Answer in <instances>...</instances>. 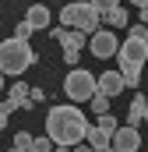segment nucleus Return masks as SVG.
Returning a JSON list of instances; mask_svg holds the SVG:
<instances>
[{
	"instance_id": "nucleus-1",
	"label": "nucleus",
	"mask_w": 148,
	"mask_h": 152,
	"mask_svg": "<svg viewBox=\"0 0 148 152\" xmlns=\"http://www.w3.org/2000/svg\"><path fill=\"white\" fill-rule=\"evenodd\" d=\"M85 134H88V120H85V113H81L74 103L53 106V110L46 113V138H49L53 145L74 149V145L85 142Z\"/></svg>"
},
{
	"instance_id": "nucleus-2",
	"label": "nucleus",
	"mask_w": 148,
	"mask_h": 152,
	"mask_svg": "<svg viewBox=\"0 0 148 152\" xmlns=\"http://www.w3.org/2000/svg\"><path fill=\"white\" fill-rule=\"evenodd\" d=\"M36 64V50L25 42V39H4L0 42V75H21V71H28Z\"/></svg>"
},
{
	"instance_id": "nucleus-3",
	"label": "nucleus",
	"mask_w": 148,
	"mask_h": 152,
	"mask_svg": "<svg viewBox=\"0 0 148 152\" xmlns=\"http://www.w3.org/2000/svg\"><path fill=\"white\" fill-rule=\"evenodd\" d=\"M116 60H120V71H141V64L148 60V28L145 25L131 28V36L116 50Z\"/></svg>"
},
{
	"instance_id": "nucleus-4",
	"label": "nucleus",
	"mask_w": 148,
	"mask_h": 152,
	"mask_svg": "<svg viewBox=\"0 0 148 152\" xmlns=\"http://www.w3.org/2000/svg\"><path fill=\"white\" fill-rule=\"evenodd\" d=\"M60 21H64V28H74V32H81V36H92V32H99L102 14H99L92 4L74 0V4H67V7L60 11Z\"/></svg>"
},
{
	"instance_id": "nucleus-5",
	"label": "nucleus",
	"mask_w": 148,
	"mask_h": 152,
	"mask_svg": "<svg viewBox=\"0 0 148 152\" xmlns=\"http://www.w3.org/2000/svg\"><path fill=\"white\" fill-rule=\"evenodd\" d=\"M95 92H99V88H95V75L85 71V67H74L71 75L64 78V96L71 99L74 106H78V103H92Z\"/></svg>"
},
{
	"instance_id": "nucleus-6",
	"label": "nucleus",
	"mask_w": 148,
	"mask_h": 152,
	"mask_svg": "<svg viewBox=\"0 0 148 152\" xmlns=\"http://www.w3.org/2000/svg\"><path fill=\"white\" fill-rule=\"evenodd\" d=\"M88 46H92V53H95L99 60H106V57H116L120 39L113 36L110 28H99V32H92V36H88Z\"/></svg>"
},
{
	"instance_id": "nucleus-7",
	"label": "nucleus",
	"mask_w": 148,
	"mask_h": 152,
	"mask_svg": "<svg viewBox=\"0 0 148 152\" xmlns=\"http://www.w3.org/2000/svg\"><path fill=\"white\" fill-rule=\"evenodd\" d=\"M110 145H113V152H138L141 149V131L131 127V124H120Z\"/></svg>"
},
{
	"instance_id": "nucleus-8",
	"label": "nucleus",
	"mask_w": 148,
	"mask_h": 152,
	"mask_svg": "<svg viewBox=\"0 0 148 152\" xmlns=\"http://www.w3.org/2000/svg\"><path fill=\"white\" fill-rule=\"evenodd\" d=\"M95 88H99V96L113 99V96H120V92H123L127 85H123L120 71H102V78H95Z\"/></svg>"
},
{
	"instance_id": "nucleus-9",
	"label": "nucleus",
	"mask_w": 148,
	"mask_h": 152,
	"mask_svg": "<svg viewBox=\"0 0 148 152\" xmlns=\"http://www.w3.org/2000/svg\"><path fill=\"white\" fill-rule=\"evenodd\" d=\"M25 25L39 32V28H49V11H46V4H32L28 11H25Z\"/></svg>"
},
{
	"instance_id": "nucleus-10",
	"label": "nucleus",
	"mask_w": 148,
	"mask_h": 152,
	"mask_svg": "<svg viewBox=\"0 0 148 152\" xmlns=\"http://www.w3.org/2000/svg\"><path fill=\"white\" fill-rule=\"evenodd\" d=\"M49 36L57 39L64 50H78V53H81V46H85V36H81V32H74V28H53Z\"/></svg>"
},
{
	"instance_id": "nucleus-11",
	"label": "nucleus",
	"mask_w": 148,
	"mask_h": 152,
	"mask_svg": "<svg viewBox=\"0 0 148 152\" xmlns=\"http://www.w3.org/2000/svg\"><path fill=\"white\" fill-rule=\"evenodd\" d=\"M7 96H11L7 103H11L14 110H32V99H28V85H25V81H14Z\"/></svg>"
},
{
	"instance_id": "nucleus-12",
	"label": "nucleus",
	"mask_w": 148,
	"mask_h": 152,
	"mask_svg": "<svg viewBox=\"0 0 148 152\" xmlns=\"http://www.w3.org/2000/svg\"><path fill=\"white\" fill-rule=\"evenodd\" d=\"M85 138H88V149H110V142H113V134L110 131H102V127H99V124H88V134H85Z\"/></svg>"
},
{
	"instance_id": "nucleus-13",
	"label": "nucleus",
	"mask_w": 148,
	"mask_h": 152,
	"mask_svg": "<svg viewBox=\"0 0 148 152\" xmlns=\"http://www.w3.org/2000/svg\"><path fill=\"white\" fill-rule=\"evenodd\" d=\"M145 110H148V99H145V96H131V110H127V120H131V127L145 120Z\"/></svg>"
},
{
	"instance_id": "nucleus-14",
	"label": "nucleus",
	"mask_w": 148,
	"mask_h": 152,
	"mask_svg": "<svg viewBox=\"0 0 148 152\" xmlns=\"http://www.w3.org/2000/svg\"><path fill=\"white\" fill-rule=\"evenodd\" d=\"M14 152H32V134L28 131H18L14 134Z\"/></svg>"
},
{
	"instance_id": "nucleus-15",
	"label": "nucleus",
	"mask_w": 148,
	"mask_h": 152,
	"mask_svg": "<svg viewBox=\"0 0 148 152\" xmlns=\"http://www.w3.org/2000/svg\"><path fill=\"white\" fill-rule=\"evenodd\" d=\"M92 110H95V113H99V117H106V113H110V99L95 92V96H92Z\"/></svg>"
},
{
	"instance_id": "nucleus-16",
	"label": "nucleus",
	"mask_w": 148,
	"mask_h": 152,
	"mask_svg": "<svg viewBox=\"0 0 148 152\" xmlns=\"http://www.w3.org/2000/svg\"><path fill=\"white\" fill-rule=\"evenodd\" d=\"M88 4H92L99 14H110V11H116V7H120V0H88Z\"/></svg>"
},
{
	"instance_id": "nucleus-17",
	"label": "nucleus",
	"mask_w": 148,
	"mask_h": 152,
	"mask_svg": "<svg viewBox=\"0 0 148 152\" xmlns=\"http://www.w3.org/2000/svg\"><path fill=\"white\" fill-rule=\"evenodd\" d=\"M106 21H110L113 28H123V25H127V11H120V7H116V11L106 14Z\"/></svg>"
},
{
	"instance_id": "nucleus-18",
	"label": "nucleus",
	"mask_w": 148,
	"mask_h": 152,
	"mask_svg": "<svg viewBox=\"0 0 148 152\" xmlns=\"http://www.w3.org/2000/svg\"><path fill=\"white\" fill-rule=\"evenodd\" d=\"M99 127H102V131H110V134H116V127H120V124H116V117H113V113H106V117H99Z\"/></svg>"
},
{
	"instance_id": "nucleus-19",
	"label": "nucleus",
	"mask_w": 148,
	"mask_h": 152,
	"mask_svg": "<svg viewBox=\"0 0 148 152\" xmlns=\"http://www.w3.org/2000/svg\"><path fill=\"white\" fill-rule=\"evenodd\" d=\"M32 152H57L49 138H32Z\"/></svg>"
},
{
	"instance_id": "nucleus-20",
	"label": "nucleus",
	"mask_w": 148,
	"mask_h": 152,
	"mask_svg": "<svg viewBox=\"0 0 148 152\" xmlns=\"http://www.w3.org/2000/svg\"><path fill=\"white\" fill-rule=\"evenodd\" d=\"M28 99H32V106L46 103V88H28Z\"/></svg>"
},
{
	"instance_id": "nucleus-21",
	"label": "nucleus",
	"mask_w": 148,
	"mask_h": 152,
	"mask_svg": "<svg viewBox=\"0 0 148 152\" xmlns=\"http://www.w3.org/2000/svg\"><path fill=\"white\" fill-rule=\"evenodd\" d=\"M64 64H67V67H78V50H64Z\"/></svg>"
},
{
	"instance_id": "nucleus-22",
	"label": "nucleus",
	"mask_w": 148,
	"mask_h": 152,
	"mask_svg": "<svg viewBox=\"0 0 148 152\" xmlns=\"http://www.w3.org/2000/svg\"><path fill=\"white\" fill-rule=\"evenodd\" d=\"M28 36H32V28H28V25H25V21H21V25H18V28H14V39H25V42H28Z\"/></svg>"
},
{
	"instance_id": "nucleus-23",
	"label": "nucleus",
	"mask_w": 148,
	"mask_h": 152,
	"mask_svg": "<svg viewBox=\"0 0 148 152\" xmlns=\"http://www.w3.org/2000/svg\"><path fill=\"white\" fill-rule=\"evenodd\" d=\"M141 25L148 28V7H141Z\"/></svg>"
},
{
	"instance_id": "nucleus-24",
	"label": "nucleus",
	"mask_w": 148,
	"mask_h": 152,
	"mask_svg": "<svg viewBox=\"0 0 148 152\" xmlns=\"http://www.w3.org/2000/svg\"><path fill=\"white\" fill-rule=\"evenodd\" d=\"M71 152H95V149H88V145H74Z\"/></svg>"
},
{
	"instance_id": "nucleus-25",
	"label": "nucleus",
	"mask_w": 148,
	"mask_h": 152,
	"mask_svg": "<svg viewBox=\"0 0 148 152\" xmlns=\"http://www.w3.org/2000/svg\"><path fill=\"white\" fill-rule=\"evenodd\" d=\"M131 4H138V7H148V0H131Z\"/></svg>"
},
{
	"instance_id": "nucleus-26",
	"label": "nucleus",
	"mask_w": 148,
	"mask_h": 152,
	"mask_svg": "<svg viewBox=\"0 0 148 152\" xmlns=\"http://www.w3.org/2000/svg\"><path fill=\"white\" fill-rule=\"evenodd\" d=\"M0 92H4V75H0Z\"/></svg>"
},
{
	"instance_id": "nucleus-27",
	"label": "nucleus",
	"mask_w": 148,
	"mask_h": 152,
	"mask_svg": "<svg viewBox=\"0 0 148 152\" xmlns=\"http://www.w3.org/2000/svg\"><path fill=\"white\" fill-rule=\"evenodd\" d=\"M99 152H113V145H110V149H99Z\"/></svg>"
},
{
	"instance_id": "nucleus-28",
	"label": "nucleus",
	"mask_w": 148,
	"mask_h": 152,
	"mask_svg": "<svg viewBox=\"0 0 148 152\" xmlns=\"http://www.w3.org/2000/svg\"><path fill=\"white\" fill-rule=\"evenodd\" d=\"M145 124H148V110H145Z\"/></svg>"
},
{
	"instance_id": "nucleus-29",
	"label": "nucleus",
	"mask_w": 148,
	"mask_h": 152,
	"mask_svg": "<svg viewBox=\"0 0 148 152\" xmlns=\"http://www.w3.org/2000/svg\"><path fill=\"white\" fill-rule=\"evenodd\" d=\"M53 4H57V0H53Z\"/></svg>"
}]
</instances>
